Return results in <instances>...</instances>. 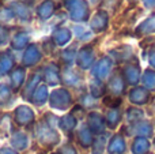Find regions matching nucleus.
<instances>
[{
  "instance_id": "a878e982",
  "label": "nucleus",
  "mask_w": 155,
  "mask_h": 154,
  "mask_svg": "<svg viewBox=\"0 0 155 154\" xmlns=\"http://www.w3.org/2000/svg\"><path fill=\"white\" fill-rule=\"evenodd\" d=\"M60 126H61V128L64 131H71L75 128L76 126V119L74 115H67V116H64L61 119V122H60Z\"/></svg>"
},
{
  "instance_id": "f257e3e1",
  "label": "nucleus",
  "mask_w": 155,
  "mask_h": 154,
  "mask_svg": "<svg viewBox=\"0 0 155 154\" xmlns=\"http://www.w3.org/2000/svg\"><path fill=\"white\" fill-rule=\"evenodd\" d=\"M64 5L71 14V18L76 22L87 21L90 10L86 0H64Z\"/></svg>"
},
{
  "instance_id": "a19ab883",
  "label": "nucleus",
  "mask_w": 155,
  "mask_h": 154,
  "mask_svg": "<svg viewBox=\"0 0 155 154\" xmlns=\"http://www.w3.org/2000/svg\"><path fill=\"white\" fill-rule=\"evenodd\" d=\"M150 63H151V65L155 68V52L154 53H151V56H150Z\"/></svg>"
},
{
  "instance_id": "aec40b11",
  "label": "nucleus",
  "mask_w": 155,
  "mask_h": 154,
  "mask_svg": "<svg viewBox=\"0 0 155 154\" xmlns=\"http://www.w3.org/2000/svg\"><path fill=\"white\" fill-rule=\"evenodd\" d=\"M88 124L94 132H101L105 127V122L98 113H91L88 117Z\"/></svg>"
},
{
  "instance_id": "bb28decb",
  "label": "nucleus",
  "mask_w": 155,
  "mask_h": 154,
  "mask_svg": "<svg viewBox=\"0 0 155 154\" xmlns=\"http://www.w3.org/2000/svg\"><path fill=\"white\" fill-rule=\"evenodd\" d=\"M12 145L15 147H18V149H25L27 145V138L25 134L22 132H18L15 134V135L12 136Z\"/></svg>"
},
{
  "instance_id": "423d86ee",
  "label": "nucleus",
  "mask_w": 155,
  "mask_h": 154,
  "mask_svg": "<svg viewBox=\"0 0 155 154\" xmlns=\"http://www.w3.org/2000/svg\"><path fill=\"white\" fill-rule=\"evenodd\" d=\"M94 60V52L90 45H86L80 49L79 55H78V63L82 68H87L88 65L93 63Z\"/></svg>"
},
{
  "instance_id": "f3484780",
  "label": "nucleus",
  "mask_w": 155,
  "mask_h": 154,
  "mask_svg": "<svg viewBox=\"0 0 155 154\" xmlns=\"http://www.w3.org/2000/svg\"><path fill=\"white\" fill-rule=\"evenodd\" d=\"M109 90L113 93L114 95L121 94L125 90V82H124L123 76L120 75H114L109 82Z\"/></svg>"
},
{
  "instance_id": "2f4dec72",
  "label": "nucleus",
  "mask_w": 155,
  "mask_h": 154,
  "mask_svg": "<svg viewBox=\"0 0 155 154\" xmlns=\"http://www.w3.org/2000/svg\"><path fill=\"white\" fill-rule=\"evenodd\" d=\"M38 79H40V75H34V76L31 78V82H29L27 87L25 89V93H23L25 98H29V93H30V94L33 93V89H34V86L38 83Z\"/></svg>"
},
{
  "instance_id": "58836bf2",
  "label": "nucleus",
  "mask_w": 155,
  "mask_h": 154,
  "mask_svg": "<svg viewBox=\"0 0 155 154\" xmlns=\"http://www.w3.org/2000/svg\"><path fill=\"white\" fill-rule=\"evenodd\" d=\"M61 154H76V150L74 149L72 146L67 145V146H64V147L61 149Z\"/></svg>"
},
{
  "instance_id": "f03ea898",
  "label": "nucleus",
  "mask_w": 155,
  "mask_h": 154,
  "mask_svg": "<svg viewBox=\"0 0 155 154\" xmlns=\"http://www.w3.org/2000/svg\"><path fill=\"white\" fill-rule=\"evenodd\" d=\"M71 104V97L67 90H54L51 95V105L57 109H65Z\"/></svg>"
},
{
  "instance_id": "4c0bfd02",
  "label": "nucleus",
  "mask_w": 155,
  "mask_h": 154,
  "mask_svg": "<svg viewBox=\"0 0 155 154\" xmlns=\"http://www.w3.org/2000/svg\"><path fill=\"white\" fill-rule=\"evenodd\" d=\"M104 145H105V139L104 136H101V138H98L95 141V145H94V147H98V150H97V154H101L102 150H104Z\"/></svg>"
},
{
  "instance_id": "dca6fc26",
  "label": "nucleus",
  "mask_w": 155,
  "mask_h": 154,
  "mask_svg": "<svg viewBox=\"0 0 155 154\" xmlns=\"http://www.w3.org/2000/svg\"><path fill=\"white\" fill-rule=\"evenodd\" d=\"M125 152V142L121 135H116L112 138L109 143V153L110 154H123Z\"/></svg>"
},
{
  "instance_id": "f8f14e48",
  "label": "nucleus",
  "mask_w": 155,
  "mask_h": 154,
  "mask_svg": "<svg viewBox=\"0 0 155 154\" xmlns=\"http://www.w3.org/2000/svg\"><path fill=\"white\" fill-rule=\"evenodd\" d=\"M54 8L56 7H54V3L52 2V0H45V2H42L40 5H38L37 14L41 19H48L53 15Z\"/></svg>"
},
{
  "instance_id": "4468645a",
  "label": "nucleus",
  "mask_w": 155,
  "mask_h": 154,
  "mask_svg": "<svg viewBox=\"0 0 155 154\" xmlns=\"http://www.w3.org/2000/svg\"><path fill=\"white\" fill-rule=\"evenodd\" d=\"M40 141L44 142V143H56L59 141V136L49 127L40 126Z\"/></svg>"
},
{
  "instance_id": "7ed1b4c3",
  "label": "nucleus",
  "mask_w": 155,
  "mask_h": 154,
  "mask_svg": "<svg viewBox=\"0 0 155 154\" xmlns=\"http://www.w3.org/2000/svg\"><path fill=\"white\" fill-rule=\"evenodd\" d=\"M107 22H109V15H107V12L104 10H99L98 12H95V15L91 18L90 27L93 32L101 33L107 27Z\"/></svg>"
},
{
  "instance_id": "a211bd4d",
  "label": "nucleus",
  "mask_w": 155,
  "mask_h": 154,
  "mask_svg": "<svg viewBox=\"0 0 155 154\" xmlns=\"http://www.w3.org/2000/svg\"><path fill=\"white\" fill-rule=\"evenodd\" d=\"M27 44H29V35L25 32L15 34V37H12L11 40V46L14 49H23L25 46H27Z\"/></svg>"
},
{
  "instance_id": "cd10ccee",
  "label": "nucleus",
  "mask_w": 155,
  "mask_h": 154,
  "mask_svg": "<svg viewBox=\"0 0 155 154\" xmlns=\"http://www.w3.org/2000/svg\"><path fill=\"white\" fill-rule=\"evenodd\" d=\"M127 117H128L129 122H132L135 124V123H137V122H142L143 112L139 111V109H136V108H131V109H128V112H127Z\"/></svg>"
},
{
  "instance_id": "b1692460",
  "label": "nucleus",
  "mask_w": 155,
  "mask_h": 154,
  "mask_svg": "<svg viewBox=\"0 0 155 154\" xmlns=\"http://www.w3.org/2000/svg\"><path fill=\"white\" fill-rule=\"evenodd\" d=\"M120 119H121V115L118 112V109H110L106 115V123L110 128H114L118 124Z\"/></svg>"
},
{
  "instance_id": "e433bc0d",
  "label": "nucleus",
  "mask_w": 155,
  "mask_h": 154,
  "mask_svg": "<svg viewBox=\"0 0 155 154\" xmlns=\"http://www.w3.org/2000/svg\"><path fill=\"white\" fill-rule=\"evenodd\" d=\"M8 41V29L3 25H0V45H4Z\"/></svg>"
},
{
  "instance_id": "473e14b6",
  "label": "nucleus",
  "mask_w": 155,
  "mask_h": 154,
  "mask_svg": "<svg viewBox=\"0 0 155 154\" xmlns=\"http://www.w3.org/2000/svg\"><path fill=\"white\" fill-rule=\"evenodd\" d=\"M14 11L11 8H2L0 10V21L3 22H7V21H11L14 18Z\"/></svg>"
},
{
  "instance_id": "4be33fe9",
  "label": "nucleus",
  "mask_w": 155,
  "mask_h": 154,
  "mask_svg": "<svg viewBox=\"0 0 155 154\" xmlns=\"http://www.w3.org/2000/svg\"><path fill=\"white\" fill-rule=\"evenodd\" d=\"M143 83L147 90H155V71L154 70H146L143 75Z\"/></svg>"
},
{
  "instance_id": "37998d69",
  "label": "nucleus",
  "mask_w": 155,
  "mask_h": 154,
  "mask_svg": "<svg viewBox=\"0 0 155 154\" xmlns=\"http://www.w3.org/2000/svg\"><path fill=\"white\" fill-rule=\"evenodd\" d=\"M21 2H22V3H23V4L29 5V4H30V3H33V2H34V0H21Z\"/></svg>"
},
{
  "instance_id": "c9c22d12",
  "label": "nucleus",
  "mask_w": 155,
  "mask_h": 154,
  "mask_svg": "<svg viewBox=\"0 0 155 154\" xmlns=\"http://www.w3.org/2000/svg\"><path fill=\"white\" fill-rule=\"evenodd\" d=\"M105 105L110 106L112 109H117V106L121 104L120 98H116V97H105Z\"/></svg>"
},
{
  "instance_id": "72a5a7b5",
  "label": "nucleus",
  "mask_w": 155,
  "mask_h": 154,
  "mask_svg": "<svg viewBox=\"0 0 155 154\" xmlns=\"http://www.w3.org/2000/svg\"><path fill=\"white\" fill-rule=\"evenodd\" d=\"M74 34H75L79 40H84V38L90 37V32H87L83 26H76L75 29H74Z\"/></svg>"
},
{
  "instance_id": "393cba45",
  "label": "nucleus",
  "mask_w": 155,
  "mask_h": 154,
  "mask_svg": "<svg viewBox=\"0 0 155 154\" xmlns=\"http://www.w3.org/2000/svg\"><path fill=\"white\" fill-rule=\"evenodd\" d=\"M23 79H25L23 68H16V70L12 72V75H11V85H12L14 89H18V87L22 85Z\"/></svg>"
},
{
  "instance_id": "5701e85b",
  "label": "nucleus",
  "mask_w": 155,
  "mask_h": 154,
  "mask_svg": "<svg viewBox=\"0 0 155 154\" xmlns=\"http://www.w3.org/2000/svg\"><path fill=\"white\" fill-rule=\"evenodd\" d=\"M46 97H48L46 87L45 86H38L37 90L34 92V94H33V101H34V104H37V105H42V104L45 102Z\"/></svg>"
},
{
  "instance_id": "2eb2a0df",
  "label": "nucleus",
  "mask_w": 155,
  "mask_h": 154,
  "mask_svg": "<svg viewBox=\"0 0 155 154\" xmlns=\"http://www.w3.org/2000/svg\"><path fill=\"white\" fill-rule=\"evenodd\" d=\"M132 131H134L137 136H144V138H147V136H150L151 134H153V126H151L150 123L142 120V122H137L132 126Z\"/></svg>"
},
{
  "instance_id": "7c9ffc66",
  "label": "nucleus",
  "mask_w": 155,
  "mask_h": 154,
  "mask_svg": "<svg viewBox=\"0 0 155 154\" xmlns=\"http://www.w3.org/2000/svg\"><path fill=\"white\" fill-rule=\"evenodd\" d=\"M75 55H76L75 48H67L61 53V57L67 64H71V63H74V60H75Z\"/></svg>"
},
{
  "instance_id": "20e7f679",
  "label": "nucleus",
  "mask_w": 155,
  "mask_h": 154,
  "mask_svg": "<svg viewBox=\"0 0 155 154\" xmlns=\"http://www.w3.org/2000/svg\"><path fill=\"white\" fill-rule=\"evenodd\" d=\"M129 100L136 105H144L150 100V92L146 87H134L129 93Z\"/></svg>"
},
{
  "instance_id": "ea45409f",
  "label": "nucleus",
  "mask_w": 155,
  "mask_h": 154,
  "mask_svg": "<svg viewBox=\"0 0 155 154\" xmlns=\"http://www.w3.org/2000/svg\"><path fill=\"white\" fill-rule=\"evenodd\" d=\"M52 42V40H49V41H46L45 44H44V49H45V52H48V53H51L52 51H53V49H51V45H49V44Z\"/></svg>"
},
{
  "instance_id": "c85d7f7f",
  "label": "nucleus",
  "mask_w": 155,
  "mask_h": 154,
  "mask_svg": "<svg viewBox=\"0 0 155 154\" xmlns=\"http://www.w3.org/2000/svg\"><path fill=\"white\" fill-rule=\"evenodd\" d=\"M79 141H80V143L83 145V147H88V145L91 143L93 138H91V132L87 130V128H82V130H80Z\"/></svg>"
},
{
  "instance_id": "c756f323",
  "label": "nucleus",
  "mask_w": 155,
  "mask_h": 154,
  "mask_svg": "<svg viewBox=\"0 0 155 154\" xmlns=\"http://www.w3.org/2000/svg\"><path fill=\"white\" fill-rule=\"evenodd\" d=\"M63 79H64V82L65 83H68V85H76L78 82H79V76H78V74L74 72V71H71V70H65L64 71Z\"/></svg>"
},
{
  "instance_id": "39448f33",
  "label": "nucleus",
  "mask_w": 155,
  "mask_h": 154,
  "mask_svg": "<svg viewBox=\"0 0 155 154\" xmlns=\"http://www.w3.org/2000/svg\"><path fill=\"white\" fill-rule=\"evenodd\" d=\"M15 119H16L18 124L25 126V124H29V123L33 122L34 113H33V111L30 108H27V106H19L15 111Z\"/></svg>"
},
{
  "instance_id": "ddd939ff",
  "label": "nucleus",
  "mask_w": 155,
  "mask_h": 154,
  "mask_svg": "<svg viewBox=\"0 0 155 154\" xmlns=\"http://www.w3.org/2000/svg\"><path fill=\"white\" fill-rule=\"evenodd\" d=\"M11 10L14 11L18 18H21L22 21H30L31 19V12H30V8L27 7L23 3H12L11 5Z\"/></svg>"
},
{
  "instance_id": "79ce46f5",
  "label": "nucleus",
  "mask_w": 155,
  "mask_h": 154,
  "mask_svg": "<svg viewBox=\"0 0 155 154\" xmlns=\"http://www.w3.org/2000/svg\"><path fill=\"white\" fill-rule=\"evenodd\" d=\"M0 154H15L12 150H8V149H2L0 150Z\"/></svg>"
},
{
  "instance_id": "9b49d317",
  "label": "nucleus",
  "mask_w": 155,
  "mask_h": 154,
  "mask_svg": "<svg viewBox=\"0 0 155 154\" xmlns=\"http://www.w3.org/2000/svg\"><path fill=\"white\" fill-rule=\"evenodd\" d=\"M52 38H53V41L57 45L63 46L71 40V30L67 29V27H57V29L54 30Z\"/></svg>"
},
{
  "instance_id": "9d476101",
  "label": "nucleus",
  "mask_w": 155,
  "mask_h": 154,
  "mask_svg": "<svg viewBox=\"0 0 155 154\" xmlns=\"http://www.w3.org/2000/svg\"><path fill=\"white\" fill-rule=\"evenodd\" d=\"M110 68H112V62H110L107 57H104V59H101L98 63H97L95 68H94V74L97 75V78L98 79H104L107 76V74H109Z\"/></svg>"
},
{
  "instance_id": "1a4fd4ad",
  "label": "nucleus",
  "mask_w": 155,
  "mask_h": 154,
  "mask_svg": "<svg viewBox=\"0 0 155 154\" xmlns=\"http://www.w3.org/2000/svg\"><path fill=\"white\" fill-rule=\"evenodd\" d=\"M124 78L129 85H136L140 79V68L137 65L128 64L124 70Z\"/></svg>"
},
{
  "instance_id": "0eeeda50",
  "label": "nucleus",
  "mask_w": 155,
  "mask_h": 154,
  "mask_svg": "<svg viewBox=\"0 0 155 154\" xmlns=\"http://www.w3.org/2000/svg\"><path fill=\"white\" fill-rule=\"evenodd\" d=\"M41 59V52L37 48V45H30L27 46V51L23 56V64L25 65H34L35 63H38V60Z\"/></svg>"
},
{
  "instance_id": "6e6552de",
  "label": "nucleus",
  "mask_w": 155,
  "mask_h": 154,
  "mask_svg": "<svg viewBox=\"0 0 155 154\" xmlns=\"http://www.w3.org/2000/svg\"><path fill=\"white\" fill-rule=\"evenodd\" d=\"M150 152V142L144 136H136L132 143V153L134 154H148Z\"/></svg>"
},
{
  "instance_id": "f704fd0d",
  "label": "nucleus",
  "mask_w": 155,
  "mask_h": 154,
  "mask_svg": "<svg viewBox=\"0 0 155 154\" xmlns=\"http://www.w3.org/2000/svg\"><path fill=\"white\" fill-rule=\"evenodd\" d=\"M10 98V89L7 85H0V104H4Z\"/></svg>"
},
{
  "instance_id": "6ab92c4d",
  "label": "nucleus",
  "mask_w": 155,
  "mask_h": 154,
  "mask_svg": "<svg viewBox=\"0 0 155 154\" xmlns=\"http://www.w3.org/2000/svg\"><path fill=\"white\" fill-rule=\"evenodd\" d=\"M14 65V59L8 52H3L0 53V74L8 72Z\"/></svg>"
},
{
  "instance_id": "412c9836",
  "label": "nucleus",
  "mask_w": 155,
  "mask_h": 154,
  "mask_svg": "<svg viewBox=\"0 0 155 154\" xmlns=\"http://www.w3.org/2000/svg\"><path fill=\"white\" fill-rule=\"evenodd\" d=\"M45 79L51 85H56L59 82V70L54 64H51L45 68Z\"/></svg>"
}]
</instances>
